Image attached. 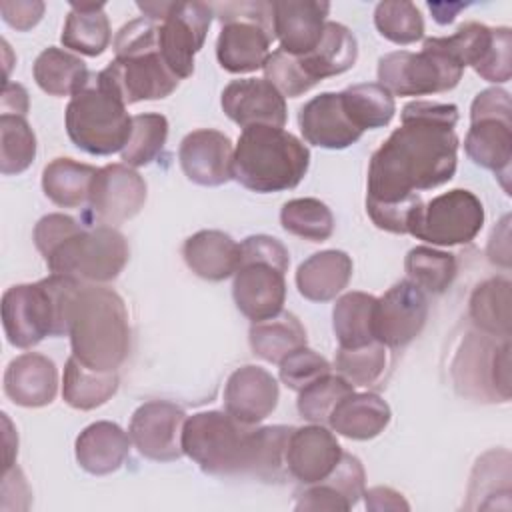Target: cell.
<instances>
[{
  "instance_id": "36",
  "label": "cell",
  "mask_w": 512,
  "mask_h": 512,
  "mask_svg": "<svg viewBox=\"0 0 512 512\" xmlns=\"http://www.w3.org/2000/svg\"><path fill=\"white\" fill-rule=\"evenodd\" d=\"M376 296L366 292L342 294L332 310V328L338 348H360L374 340L372 316Z\"/></svg>"
},
{
  "instance_id": "51",
  "label": "cell",
  "mask_w": 512,
  "mask_h": 512,
  "mask_svg": "<svg viewBox=\"0 0 512 512\" xmlns=\"http://www.w3.org/2000/svg\"><path fill=\"white\" fill-rule=\"evenodd\" d=\"M366 508L372 512L382 510H410V504L404 500V496L388 486H374L370 490H364Z\"/></svg>"
},
{
  "instance_id": "32",
  "label": "cell",
  "mask_w": 512,
  "mask_h": 512,
  "mask_svg": "<svg viewBox=\"0 0 512 512\" xmlns=\"http://www.w3.org/2000/svg\"><path fill=\"white\" fill-rule=\"evenodd\" d=\"M98 168L72 158H54L42 172L44 194L62 208H80L88 204L92 182Z\"/></svg>"
},
{
  "instance_id": "5",
  "label": "cell",
  "mask_w": 512,
  "mask_h": 512,
  "mask_svg": "<svg viewBox=\"0 0 512 512\" xmlns=\"http://www.w3.org/2000/svg\"><path fill=\"white\" fill-rule=\"evenodd\" d=\"M310 166V150L294 134L274 126L242 130L232 160V178L244 188L268 194L296 188Z\"/></svg>"
},
{
  "instance_id": "18",
  "label": "cell",
  "mask_w": 512,
  "mask_h": 512,
  "mask_svg": "<svg viewBox=\"0 0 512 512\" xmlns=\"http://www.w3.org/2000/svg\"><path fill=\"white\" fill-rule=\"evenodd\" d=\"M284 274L286 268L274 262L240 258L232 284L236 308L252 322H260L280 314L286 300Z\"/></svg>"
},
{
  "instance_id": "49",
  "label": "cell",
  "mask_w": 512,
  "mask_h": 512,
  "mask_svg": "<svg viewBox=\"0 0 512 512\" xmlns=\"http://www.w3.org/2000/svg\"><path fill=\"white\" fill-rule=\"evenodd\" d=\"M350 508H352V502L326 478L314 484H304V488L296 492L294 510L348 512Z\"/></svg>"
},
{
  "instance_id": "23",
  "label": "cell",
  "mask_w": 512,
  "mask_h": 512,
  "mask_svg": "<svg viewBox=\"0 0 512 512\" xmlns=\"http://www.w3.org/2000/svg\"><path fill=\"white\" fill-rule=\"evenodd\" d=\"M276 378L254 364L234 370L224 386V410L244 424H258L268 418L278 404Z\"/></svg>"
},
{
  "instance_id": "54",
  "label": "cell",
  "mask_w": 512,
  "mask_h": 512,
  "mask_svg": "<svg viewBox=\"0 0 512 512\" xmlns=\"http://www.w3.org/2000/svg\"><path fill=\"white\" fill-rule=\"evenodd\" d=\"M428 8L434 16V20L438 24H450L456 16L458 10L466 8V4H460V2H454V4H446V2H428Z\"/></svg>"
},
{
  "instance_id": "26",
  "label": "cell",
  "mask_w": 512,
  "mask_h": 512,
  "mask_svg": "<svg viewBox=\"0 0 512 512\" xmlns=\"http://www.w3.org/2000/svg\"><path fill=\"white\" fill-rule=\"evenodd\" d=\"M130 436L114 422L100 420L86 426L74 444L76 462L94 476L116 472L130 452Z\"/></svg>"
},
{
  "instance_id": "16",
  "label": "cell",
  "mask_w": 512,
  "mask_h": 512,
  "mask_svg": "<svg viewBox=\"0 0 512 512\" xmlns=\"http://www.w3.org/2000/svg\"><path fill=\"white\" fill-rule=\"evenodd\" d=\"M428 318V298L412 280H400L376 298L372 316L374 340L400 348L410 344L424 328Z\"/></svg>"
},
{
  "instance_id": "53",
  "label": "cell",
  "mask_w": 512,
  "mask_h": 512,
  "mask_svg": "<svg viewBox=\"0 0 512 512\" xmlns=\"http://www.w3.org/2000/svg\"><path fill=\"white\" fill-rule=\"evenodd\" d=\"M2 114H16V116H26L28 112V92L24 86L14 84V82H4L2 88Z\"/></svg>"
},
{
  "instance_id": "7",
  "label": "cell",
  "mask_w": 512,
  "mask_h": 512,
  "mask_svg": "<svg viewBox=\"0 0 512 512\" xmlns=\"http://www.w3.org/2000/svg\"><path fill=\"white\" fill-rule=\"evenodd\" d=\"M66 132L72 144L94 156L122 152L132 134L126 104L96 74L66 106Z\"/></svg>"
},
{
  "instance_id": "1",
  "label": "cell",
  "mask_w": 512,
  "mask_h": 512,
  "mask_svg": "<svg viewBox=\"0 0 512 512\" xmlns=\"http://www.w3.org/2000/svg\"><path fill=\"white\" fill-rule=\"evenodd\" d=\"M458 106L446 102H408L396 128L372 154L368 166L370 202H400L418 190L452 180L456 172Z\"/></svg>"
},
{
  "instance_id": "12",
  "label": "cell",
  "mask_w": 512,
  "mask_h": 512,
  "mask_svg": "<svg viewBox=\"0 0 512 512\" xmlns=\"http://www.w3.org/2000/svg\"><path fill=\"white\" fill-rule=\"evenodd\" d=\"M464 68L424 40L420 52H388L378 60V84L392 96H428L458 86Z\"/></svg>"
},
{
  "instance_id": "25",
  "label": "cell",
  "mask_w": 512,
  "mask_h": 512,
  "mask_svg": "<svg viewBox=\"0 0 512 512\" xmlns=\"http://www.w3.org/2000/svg\"><path fill=\"white\" fill-rule=\"evenodd\" d=\"M4 392L18 406H46L56 398L58 370L48 356L24 352L8 364L4 372Z\"/></svg>"
},
{
  "instance_id": "27",
  "label": "cell",
  "mask_w": 512,
  "mask_h": 512,
  "mask_svg": "<svg viewBox=\"0 0 512 512\" xmlns=\"http://www.w3.org/2000/svg\"><path fill=\"white\" fill-rule=\"evenodd\" d=\"M182 256L196 276L220 282L238 270L240 244L220 230H200L184 242Z\"/></svg>"
},
{
  "instance_id": "22",
  "label": "cell",
  "mask_w": 512,
  "mask_h": 512,
  "mask_svg": "<svg viewBox=\"0 0 512 512\" xmlns=\"http://www.w3.org/2000/svg\"><path fill=\"white\" fill-rule=\"evenodd\" d=\"M328 12L330 4L318 0L272 2V26L280 50L292 56L312 52L322 38Z\"/></svg>"
},
{
  "instance_id": "39",
  "label": "cell",
  "mask_w": 512,
  "mask_h": 512,
  "mask_svg": "<svg viewBox=\"0 0 512 512\" xmlns=\"http://www.w3.org/2000/svg\"><path fill=\"white\" fill-rule=\"evenodd\" d=\"M280 224L288 234L310 242H324L334 232V216L318 198H294L280 210Z\"/></svg>"
},
{
  "instance_id": "8",
  "label": "cell",
  "mask_w": 512,
  "mask_h": 512,
  "mask_svg": "<svg viewBox=\"0 0 512 512\" xmlns=\"http://www.w3.org/2000/svg\"><path fill=\"white\" fill-rule=\"evenodd\" d=\"M130 248L122 232L112 226H78L46 256L52 274L70 276L82 284H104L124 270Z\"/></svg>"
},
{
  "instance_id": "50",
  "label": "cell",
  "mask_w": 512,
  "mask_h": 512,
  "mask_svg": "<svg viewBox=\"0 0 512 512\" xmlns=\"http://www.w3.org/2000/svg\"><path fill=\"white\" fill-rule=\"evenodd\" d=\"M44 2L38 0H16V2H2L0 4V12L2 18L6 20V24H10L12 28L26 32L30 28H34L44 14Z\"/></svg>"
},
{
  "instance_id": "45",
  "label": "cell",
  "mask_w": 512,
  "mask_h": 512,
  "mask_svg": "<svg viewBox=\"0 0 512 512\" xmlns=\"http://www.w3.org/2000/svg\"><path fill=\"white\" fill-rule=\"evenodd\" d=\"M386 366V346L370 342L360 348H338L334 368L352 386L374 384Z\"/></svg>"
},
{
  "instance_id": "33",
  "label": "cell",
  "mask_w": 512,
  "mask_h": 512,
  "mask_svg": "<svg viewBox=\"0 0 512 512\" xmlns=\"http://www.w3.org/2000/svg\"><path fill=\"white\" fill-rule=\"evenodd\" d=\"M252 352L272 364H280L288 354L306 346V330L292 312H280L272 318L252 322L250 332Z\"/></svg>"
},
{
  "instance_id": "38",
  "label": "cell",
  "mask_w": 512,
  "mask_h": 512,
  "mask_svg": "<svg viewBox=\"0 0 512 512\" xmlns=\"http://www.w3.org/2000/svg\"><path fill=\"white\" fill-rule=\"evenodd\" d=\"M340 98L346 116L362 132L388 126L396 112L394 96L378 82L348 86L340 92Z\"/></svg>"
},
{
  "instance_id": "24",
  "label": "cell",
  "mask_w": 512,
  "mask_h": 512,
  "mask_svg": "<svg viewBox=\"0 0 512 512\" xmlns=\"http://www.w3.org/2000/svg\"><path fill=\"white\" fill-rule=\"evenodd\" d=\"M298 124L308 144L328 150L348 148L364 134L346 116L340 92H322L308 100L300 108Z\"/></svg>"
},
{
  "instance_id": "31",
  "label": "cell",
  "mask_w": 512,
  "mask_h": 512,
  "mask_svg": "<svg viewBox=\"0 0 512 512\" xmlns=\"http://www.w3.org/2000/svg\"><path fill=\"white\" fill-rule=\"evenodd\" d=\"M32 74L36 84L50 96H74L92 78L82 58L56 46H48L38 54Z\"/></svg>"
},
{
  "instance_id": "29",
  "label": "cell",
  "mask_w": 512,
  "mask_h": 512,
  "mask_svg": "<svg viewBox=\"0 0 512 512\" xmlns=\"http://www.w3.org/2000/svg\"><path fill=\"white\" fill-rule=\"evenodd\" d=\"M390 416V406L378 394L352 392L334 406L328 424L344 438L370 440L384 432Z\"/></svg>"
},
{
  "instance_id": "11",
  "label": "cell",
  "mask_w": 512,
  "mask_h": 512,
  "mask_svg": "<svg viewBox=\"0 0 512 512\" xmlns=\"http://www.w3.org/2000/svg\"><path fill=\"white\" fill-rule=\"evenodd\" d=\"M452 376L462 396L482 402L510 398V340L470 332L452 364Z\"/></svg>"
},
{
  "instance_id": "9",
  "label": "cell",
  "mask_w": 512,
  "mask_h": 512,
  "mask_svg": "<svg viewBox=\"0 0 512 512\" xmlns=\"http://www.w3.org/2000/svg\"><path fill=\"white\" fill-rule=\"evenodd\" d=\"M222 22L216 40V58L226 72L246 74L264 68L274 40L272 2L216 4Z\"/></svg>"
},
{
  "instance_id": "35",
  "label": "cell",
  "mask_w": 512,
  "mask_h": 512,
  "mask_svg": "<svg viewBox=\"0 0 512 512\" xmlns=\"http://www.w3.org/2000/svg\"><path fill=\"white\" fill-rule=\"evenodd\" d=\"M112 32L104 4H70L62 30V44L84 56H100L110 44Z\"/></svg>"
},
{
  "instance_id": "46",
  "label": "cell",
  "mask_w": 512,
  "mask_h": 512,
  "mask_svg": "<svg viewBox=\"0 0 512 512\" xmlns=\"http://www.w3.org/2000/svg\"><path fill=\"white\" fill-rule=\"evenodd\" d=\"M278 366H280V380L290 390H296V392L304 390L318 378L332 372L330 362L324 356H320L318 352L310 350L308 346L294 350Z\"/></svg>"
},
{
  "instance_id": "20",
  "label": "cell",
  "mask_w": 512,
  "mask_h": 512,
  "mask_svg": "<svg viewBox=\"0 0 512 512\" xmlns=\"http://www.w3.org/2000/svg\"><path fill=\"white\" fill-rule=\"evenodd\" d=\"M178 160L194 184L222 186L232 180L234 146L224 132L198 128L182 138Z\"/></svg>"
},
{
  "instance_id": "44",
  "label": "cell",
  "mask_w": 512,
  "mask_h": 512,
  "mask_svg": "<svg viewBox=\"0 0 512 512\" xmlns=\"http://www.w3.org/2000/svg\"><path fill=\"white\" fill-rule=\"evenodd\" d=\"M352 392L354 386L348 380H344L340 374L330 372L298 392V412L308 422L328 424L334 406Z\"/></svg>"
},
{
  "instance_id": "41",
  "label": "cell",
  "mask_w": 512,
  "mask_h": 512,
  "mask_svg": "<svg viewBox=\"0 0 512 512\" xmlns=\"http://www.w3.org/2000/svg\"><path fill=\"white\" fill-rule=\"evenodd\" d=\"M168 138V120L162 114L144 112L132 116V134L124 150L122 160L130 168H140L158 158Z\"/></svg>"
},
{
  "instance_id": "19",
  "label": "cell",
  "mask_w": 512,
  "mask_h": 512,
  "mask_svg": "<svg viewBox=\"0 0 512 512\" xmlns=\"http://www.w3.org/2000/svg\"><path fill=\"white\" fill-rule=\"evenodd\" d=\"M224 114L240 128L264 124L284 128L286 100L266 78L232 80L220 98Z\"/></svg>"
},
{
  "instance_id": "4",
  "label": "cell",
  "mask_w": 512,
  "mask_h": 512,
  "mask_svg": "<svg viewBox=\"0 0 512 512\" xmlns=\"http://www.w3.org/2000/svg\"><path fill=\"white\" fill-rule=\"evenodd\" d=\"M116 58L96 74L124 104L162 100L170 96L180 78L166 66L158 46V22L136 18L124 24L114 38Z\"/></svg>"
},
{
  "instance_id": "14",
  "label": "cell",
  "mask_w": 512,
  "mask_h": 512,
  "mask_svg": "<svg viewBox=\"0 0 512 512\" xmlns=\"http://www.w3.org/2000/svg\"><path fill=\"white\" fill-rule=\"evenodd\" d=\"M214 10L206 2H170L158 22V46L166 66L182 80L194 72V56L204 46Z\"/></svg>"
},
{
  "instance_id": "28",
  "label": "cell",
  "mask_w": 512,
  "mask_h": 512,
  "mask_svg": "<svg viewBox=\"0 0 512 512\" xmlns=\"http://www.w3.org/2000/svg\"><path fill=\"white\" fill-rule=\"evenodd\" d=\"M352 268V258L342 250L316 252L296 270L298 292L306 300L328 302L348 286Z\"/></svg>"
},
{
  "instance_id": "52",
  "label": "cell",
  "mask_w": 512,
  "mask_h": 512,
  "mask_svg": "<svg viewBox=\"0 0 512 512\" xmlns=\"http://www.w3.org/2000/svg\"><path fill=\"white\" fill-rule=\"evenodd\" d=\"M508 216L502 218V236L500 226L492 230L490 242H488V258L494 264H500L504 268L510 266V228H508Z\"/></svg>"
},
{
  "instance_id": "34",
  "label": "cell",
  "mask_w": 512,
  "mask_h": 512,
  "mask_svg": "<svg viewBox=\"0 0 512 512\" xmlns=\"http://www.w3.org/2000/svg\"><path fill=\"white\" fill-rule=\"evenodd\" d=\"M118 374L92 370L76 356H70L64 368L62 398L76 410H94L106 404L118 390Z\"/></svg>"
},
{
  "instance_id": "47",
  "label": "cell",
  "mask_w": 512,
  "mask_h": 512,
  "mask_svg": "<svg viewBox=\"0 0 512 512\" xmlns=\"http://www.w3.org/2000/svg\"><path fill=\"white\" fill-rule=\"evenodd\" d=\"M264 74H266V80L282 96H288V98L302 96L304 92L314 88V84L304 74V70L298 62V56H292L280 48L270 52V56L264 64Z\"/></svg>"
},
{
  "instance_id": "13",
  "label": "cell",
  "mask_w": 512,
  "mask_h": 512,
  "mask_svg": "<svg viewBox=\"0 0 512 512\" xmlns=\"http://www.w3.org/2000/svg\"><path fill=\"white\" fill-rule=\"evenodd\" d=\"M482 226L484 206L480 198L470 190L454 188L420 208L410 234L432 246H458L472 242Z\"/></svg>"
},
{
  "instance_id": "10",
  "label": "cell",
  "mask_w": 512,
  "mask_h": 512,
  "mask_svg": "<svg viewBox=\"0 0 512 512\" xmlns=\"http://www.w3.org/2000/svg\"><path fill=\"white\" fill-rule=\"evenodd\" d=\"M464 150L474 164L492 170L506 194H510L512 104L506 90L488 88L472 100Z\"/></svg>"
},
{
  "instance_id": "40",
  "label": "cell",
  "mask_w": 512,
  "mask_h": 512,
  "mask_svg": "<svg viewBox=\"0 0 512 512\" xmlns=\"http://www.w3.org/2000/svg\"><path fill=\"white\" fill-rule=\"evenodd\" d=\"M404 268L408 280L430 294H442L456 278V258L430 246L412 248L406 254Z\"/></svg>"
},
{
  "instance_id": "2",
  "label": "cell",
  "mask_w": 512,
  "mask_h": 512,
  "mask_svg": "<svg viewBox=\"0 0 512 512\" xmlns=\"http://www.w3.org/2000/svg\"><path fill=\"white\" fill-rule=\"evenodd\" d=\"M292 430L282 424L252 428L226 410H206L184 420L182 452L204 474L282 482L288 478L286 448Z\"/></svg>"
},
{
  "instance_id": "17",
  "label": "cell",
  "mask_w": 512,
  "mask_h": 512,
  "mask_svg": "<svg viewBox=\"0 0 512 512\" xmlns=\"http://www.w3.org/2000/svg\"><path fill=\"white\" fill-rule=\"evenodd\" d=\"M184 420V410L174 402L150 400L134 410L128 426V436L144 458L156 462H172L184 454Z\"/></svg>"
},
{
  "instance_id": "48",
  "label": "cell",
  "mask_w": 512,
  "mask_h": 512,
  "mask_svg": "<svg viewBox=\"0 0 512 512\" xmlns=\"http://www.w3.org/2000/svg\"><path fill=\"white\" fill-rule=\"evenodd\" d=\"M422 206H424V202H422L420 194H414L400 202H388V204L366 200V212H368L370 220L380 230H386L392 234H410L412 222L418 216Z\"/></svg>"
},
{
  "instance_id": "15",
  "label": "cell",
  "mask_w": 512,
  "mask_h": 512,
  "mask_svg": "<svg viewBox=\"0 0 512 512\" xmlns=\"http://www.w3.org/2000/svg\"><path fill=\"white\" fill-rule=\"evenodd\" d=\"M144 178L126 164H106L98 168L90 200L88 218L94 226H112L134 218L146 202Z\"/></svg>"
},
{
  "instance_id": "6",
  "label": "cell",
  "mask_w": 512,
  "mask_h": 512,
  "mask_svg": "<svg viewBox=\"0 0 512 512\" xmlns=\"http://www.w3.org/2000/svg\"><path fill=\"white\" fill-rule=\"evenodd\" d=\"M82 282L50 274L34 284H16L2 294V326L16 348H32L46 336H68L70 304Z\"/></svg>"
},
{
  "instance_id": "3",
  "label": "cell",
  "mask_w": 512,
  "mask_h": 512,
  "mask_svg": "<svg viewBox=\"0 0 512 512\" xmlns=\"http://www.w3.org/2000/svg\"><path fill=\"white\" fill-rule=\"evenodd\" d=\"M72 356L84 366L114 372L130 350L128 310L118 292L98 284H82L68 314Z\"/></svg>"
},
{
  "instance_id": "30",
  "label": "cell",
  "mask_w": 512,
  "mask_h": 512,
  "mask_svg": "<svg viewBox=\"0 0 512 512\" xmlns=\"http://www.w3.org/2000/svg\"><path fill=\"white\" fill-rule=\"evenodd\" d=\"M358 58V42L356 36L340 22H326L322 38L318 46L298 56V62L308 76V80L316 86L324 78L338 76L346 70H350L356 64Z\"/></svg>"
},
{
  "instance_id": "42",
  "label": "cell",
  "mask_w": 512,
  "mask_h": 512,
  "mask_svg": "<svg viewBox=\"0 0 512 512\" xmlns=\"http://www.w3.org/2000/svg\"><path fill=\"white\" fill-rule=\"evenodd\" d=\"M0 172L4 176L24 172L36 158V136L24 116H0Z\"/></svg>"
},
{
  "instance_id": "43",
  "label": "cell",
  "mask_w": 512,
  "mask_h": 512,
  "mask_svg": "<svg viewBox=\"0 0 512 512\" xmlns=\"http://www.w3.org/2000/svg\"><path fill=\"white\" fill-rule=\"evenodd\" d=\"M378 32L394 44H414L424 36V20L416 4L408 0L380 2L374 10Z\"/></svg>"
},
{
  "instance_id": "21",
  "label": "cell",
  "mask_w": 512,
  "mask_h": 512,
  "mask_svg": "<svg viewBox=\"0 0 512 512\" xmlns=\"http://www.w3.org/2000/svg\"><path fill=\"white\" fill-rule=\"evenodd\" d=\"M342 458L336 436L322 424L294 428L286 448L288 476L304 484H314L332 474Z\"/></svg>"
},
{
  "instance_id": "37",
  "label": "cell",
  "mask_w": 512,
  "mask_h": 512,
  "mask_svg": "<svg viewBox=\"0 0 512 512\" xmlns=\"http://www.w3.org/2000/svg\"><path fill=\"white\" fill-rule=\"evenodd\" d=\"M470 318L474 326L494 338L510 336V280L488 278L470 296Z\"/></svg>"
}]
</instances>
